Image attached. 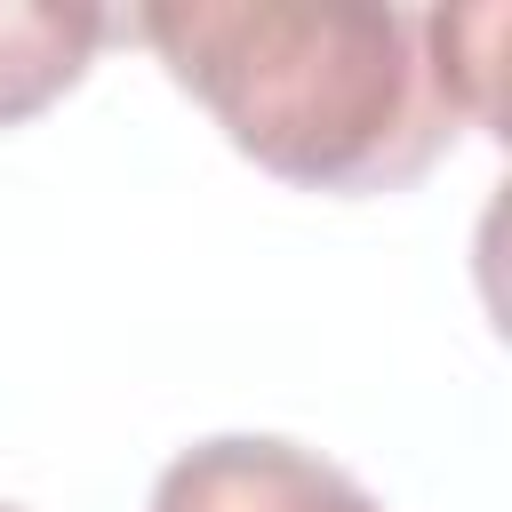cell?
Returning a JSON list of instances; mask_svg holds the SVG:
<instances>
[{"instance_id":"obj_1","label":"cell","mask_w":512,"mask_h":512,"mask_svg":"<svg viewBox=\"0 0 512 512\" xmlns=\"http://www.w3.org/2000/svg\"><path fill=\"white\" fill-rule=\"evenodd\" d=\"M128 32L224 128L240 160L296 192H400L464 128L448 104L424 16L368 0H168Z\"/></svg>"},{"instance_id":"obj_2","label":"cell","mask_w":512,"mask_h":512,"mask_svg":"<svg viewBox=\"0 0 512 512\" xmlns=\"http://www.w3.org/2000/svg\"><path fill=\"white\" fill-rule=\"evenodd\" d=\"M152 512H384V496L280 432H216L160 464Z\"/></svg>"},{"instance_id":"obj_3","label":"cell","mask_w":512,"mask_h":512,"mask_svg":"<svg viewBox=\"0 0 512 512\" xmlns=\"http://www.w3.org/2000/svg\"><path fill=\"white\" fill-rule=\"evenodd\" d=\"M112 32H128V16H112V8L0 0V128H24L56 96H72Z\"/></svg>"},{"instance_id":"obj_4","label":"cell","mask_w":512,"mask_h":512,"mask_svg":"<svg viewBox=\"0 0 512 512\" xmlns=\"http://www.w3.org/2000/svg\"><path fill=\"white\" fill-rule=\"evenodd\" d=\"M0 512H24V504H0Z\"/></svg>"}]
</instances>
